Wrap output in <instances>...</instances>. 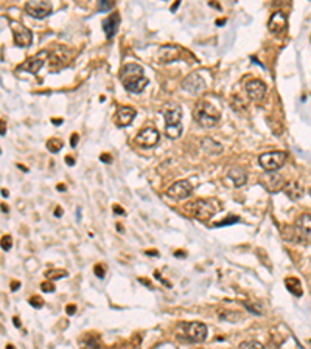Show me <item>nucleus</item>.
I'll return each mask as SVG.
<instances>
[{"label": "nucleus", "instance_id": "1", "mask_svg": "<svg viewBox=\"0 0 311 349\" xmlns=\"http://www.w3.org/2000/svg\"><path fill=\"white\" fill-rule=\"evenodd\" d=\"M120 81L131 93H140L148 86V78L145 76V72L139 64L134 62L126 64L120 70Z\"/></svg>", "mask_w": 311, "mask_h": 349}, {"label": "nucleus", "instance_id": "2", "mask_svg": "<svg viewBox=\"0 0 311 349\" xmlns=\"http://www.w3.org/2000/svg\"><path fill=\"white\" fill-rule=\"evenodd\" d=\"M221 118L219 110L208 101H198L195 110H193V120L196 123H199L201 126L204 128H213L218 125V121Z\"/></svg>", "mask_w": 311, "mask_h": 349}, {"label": "nucleus", "instance_id": "3", "mask_svg": "<svg viewBox=\"0 0 311 349\" xmlns=\"http://www.w3.org/2000/svg\"><path fill=\"white\" fill-rule=\"evenodd\" d=\"M185 210L188 211V215H192L193 218L199 219V220H210L219 210V204L215 199H198L190 202Z\"/></svg>", "mask_w": 311, "mask_h": 349}, {"label": "nucleus", "instance_id": "4", "mask_svg": "<svg viewBox=\"0 0 311 349\" xmlns=\"http://www.w3.org/2000/svg\"><path fill=\"white\" fill-rule=\"evenodd\" d=\"M165 117V133L171 140L179 138L182 135V109L177 104H170L163 109Z\"/></svg>", "mask_w": 311, "mask_h": 349}, {"label": "nucleus", "instance_id": "5", "mask_svg": "<svg viewBox=\"0 0 311 349\" xmlns=\"http://www.w3.org/2000/svg\"><path fill=\"white\" fill-rule=\"evenodd\" d=\"M179 329L182 332V337L188 342L193 343H203L207 339V326L199 323V321H193V323H181Z\"/></svg>", "mask_w": 311, "mask_h": 349}, {"label": "nucleus", "instance_id": "6", "mask_svg": "<svg viewBox=\"0 0 311 349\" xmlns=\"http://www.w3.org/2000/svg\"><path fill=\"white\" fill-rule=\"evenodd\" d=\"M286 152L283 151H271L264 152L259 157V163L264 171H277L285 165Z\"/></svg>", "mask_w": 311, "mask_h": 349}, {"label": "nucleus", "instance_id": "7", "mask_svg": "<svg viewBox=\"0 0 311 349\" xmlns=\"http://www.w3.org/2000/svg\"><path fill=\"white\" fill-rule=\"evenodd\" d=\"M52 2L50 0H28L25 3V11L35 19H44L52 14Z\"/></svg>", "mask_w": 311, "mask_h": 349}, {"label": "nucleus", "instance_id": "8", "mask_svg": "<svg viewBox=\"0 0 311 349\" xmlns=\"http://www.w3.org/2000/svg\"><path fill=\"white\" fill-rule=\"evenodd\" d=\"M259 182L260 185L268 191V193L271 194H275V193H279L280 189H283L285 186V178L280 175V174H277L275 171H266V174H263L260 178H259Z\"/></svg>", "mask_w": 311, "mask_h": 349}, {"label": "nucleus", "instance_id": "9", "mask_svg": "<svg viewBox=\"0 0 311 349\" xmlns=\"http://www.w3.org/2000/svg\"><path fill=\"white\" fill-rule=\"evenodd\" d=\"M193 193V186L188 180H177L174 182L168 189H166V196H168L171 200H182L190 197Z\"/></svg>", "mask_w": 311, "mask_h": 349}, {"label": "nucleus", "instance_id": "10", "mask_svg": "<svg viewBox=\"0 0 311 349\" xmlns=\"http://www.w3.org/2000/svg\"><path fill=\"white\" fill-rule=\"evenodd\" d=\"M47 59H49V50H42V51H39L38 54L33 56V58L27 59L22 65H19L17 70H20V72H28V73L36 75V73L41 70V67L44 65V62H46Z\"/></svg>", "mask_w": 311, "mask_h": 349}, {"label": "nucleus", "instance_id": "11", "mask_svg": "<svg viewBox=\"0 0 311 349\" xmlns=\"http://www.w3.org/2000/svg\"><path fill=\"white\" fill-rule=\"evenodd\" d=\"M294 230H296V236L299 241L305 244H311V215H307L305 213V215L299 218L294 225Z\"/></svg>", "mask_w": 311, "mask_h": 349}, {"label": "nucleus", "instance_id": "12", "mask_svg": "<svg viewBox=\"0 0 311 349\" xmlns=\"http://www.w3.org/2000/svg\"><path fill=\"white\" fill-rule=\"evenodd\" d=\"M206 87H207L206 81L203 80V76L198 73H190L182 81V88L190 95H199L201 92H204Z\"/></svg>", "mask_w": 311, "mask_h": 349}, {"label": "nucleus", "instance_id": "13", "mask_svg": "<svg viewBox=\"0 0 311 349\" xmlns=\"http://www.w3.org/2000/svg\"><path fill=\"white\" fill-rule=\"evenodd\" d=\"M11 30H13L14 44L17 47H22V48L30 47L33 41V35L27 27L17 24V22H11Z\"/></svg>", "mask_w": 311, "mask_h": 349}, {"label": "nucleus", "instance_id": "14", "mask_svg": "<svg viewBox=\"0 0 311 349\" xmlns=\"http://www.w3.org/2000/svg\"><path fill=\"white\" fill-rule=\"evenodd\" d=\"M159 138H160V135H159V131H157V129H154V128H145V129H142V131L137 133L136 143H137L139 146H142V148H154V146L159 143Z\"/></svg>", "mask_w": 311, "mask_h": 349}, {"label": "nucleus", "instance_id": "15", "mask_svg": "<svg viewBox=\"0 0 311 349\" xmlns=\"http://www.w3.org/2000/svg\"><path fill=\"white\" fill-rule=\"evenodd\" d=\"M157 61L159 64H170L174 62L181 58V48L174 47V45H163V47L159 48L157 51Z\"/></svg>", "mask_w": 311, "mask_h": 349}, {"label": "nucleus", "instance_id": "16", "mask_svg": "<svg viewBox=\"0 0 311 349\" xmlns=\"http://www.w3.org/2000/svg\"><path fill=\"white\" fill-rule=\"evenodd\" d=\"M69 61V50L65 47H58L56 51H49V62H50V69H61Z\"/></svg>", "mask_w": 311, "mask_h": 349}, {"label": "nucleus", "instance_id": "17", "mask_svg": "<svg viewBox=\"0 0 311 349\" xmlns=\"http://www.w3.org/2000/svg\"><path fill=\"white\" fill-rule=\"evenodd\" d=\"M246 93L252 101H261L266 95V84L260 80H251L246 83Z\"/></svg>", "mask_w": 311, "mask_h": 349}, {"label": "nucleus", "instance_id": "18", "mask_svg": "<svg viewBox=\"0 0 311 349\" xmlns=\"http://www.w3.org/2000/svg\"><path fill=\"white\" fill-rule=\"evenodd\" d=\"M136 115H137L136 109H132V107H129V106H121V107H118L117 115H115V123H117V126H120V128H126V126H129L131 123L134 121Z\"/></svg>", "mask_w": 311, "mask_h": 349}, {"label": "nucleus", "instance_id": "19", "mask_svg": "<svg viewBox=\"0 0 311 349\" xmlns=\"http://www.w3.org/2000/svg\"><path fill=\"white\" fill-rule=\"evenodd\" d=\"M286 25H288V20H286V16L282 13V11H277L274 13L269 19V24H268V28L272 35H283L285 30H286Z\"/></svg>", "mask_w": 311, "mask_h": 349}, {"label": "nucleus", "instance_id": "20", "mask_svg": "<svg viewBox=\"0 0 311 349\" xmlns=\"http://www.w3.org/2000/svg\"><path fill=\"white\" fill-rule=\"evenodd\" d=\"M118 25H120V14L118 13H112L110 16L106 17V20L103 22V30L106 33L107 39H112L117 35Z\"/></svg>", "mask_w": 311, "mask_h": 349}, {"label": "nucleus", "instance_id": "21", "mask_svg": "<svg viewBox=\"0 0 311 349\" xmlns=\"http://www.w3.org/2000/svg\"><path fill=\"white\" fill-rule=\"evenodd\" d=\"M227 177L230 178V182L233 183V186H235V188H240V186H243L244 183L248 182V174H246V171H244L241 166L230 168V170L227 171Z\"/></svg>", "mask_w": 311, "mask_h": 349}, {"label": "nucleus", "instance_id": "22", "mask_svg": "<svg viewBox=\"0 0 311 349\" xmlns=\"http://www.w3.org/2000/svg\"><path fill=\"white\" fill-rule=\"evenodd\" d=\"M283 193L290 199H293V200H299V199L302 197V194H304V188L299 185L297 182H290V183H285Z\"/></svg>", "mask_w": 311, "mask_h": 349}, {"label": "nucleus", "instance_id": "23", "mask_svg": "<svg viewBox=\"0 0 311 349\" xmlns=\"http://www.w3.org/2000/svg\"><path fill=\"white\" fill-rule=\"evenodd\" d=\"M201 148L207 154H219L221 151H223V146H221L218 141H215L213 138H204L201 141Z\"/></svg>", "mask_w": 311, "mask_h": 349}, {"label": "nucleus", "instance_id": "24", "mask_svg": "<svg viewBox=\"0 0 311 349\" xmlns=\"http://www.w3.org/2000/svg\"><path fill=\"white\" fill-rule=\"evenodd\" d=\"M285 284H286V289L290 290L294 297H297V298L302 297L304 289H302L301 281H299L297 278H286V279H285Z\"/></svg>", "mask_w": 311, "mask_h": 349}, {"label": "nucleus", "instance_id": "25", "mask_svg": "<svg viewBox=\"0 0 311 349\" xmlns=\"http://www.w3.org/2000/svg\"><path fill=\"white\" fill-rule=\"evenodd\" d=\"M218 318L223 320V321H230V323H237L243 318V315L238 313V312H233V310H224L221 309L218 312Z\"/></svg>", "mask_w": 311, "mask_h": 349}, {"label": "nucleus", "instance_id": "26", "mask_svg": "<svg viewBox=\"0 0 311 349\" xmlns=\"http://www.w3.org/2000/svg\"><path fill=\"white\" fill-rule=\"evenodd\" d=\"M243 306L246 307V310H249L251 313H255V315H263L264 313V307L260 305L259 301H249L246 300L243 303Z\"/></svg>", "mask_w": 311, "mask_h": 349}, {"label": "nucleus", "instance_id": "27", "mask_svg": "<svg viewBox=\"0 0 311 349\" xmlns=\"http://www.w3.org/2000/svg\"><path fill=\"white\" fill-rule=\"evenodd\" d=\"M97 3H98L100 13H106V11H110L115 6L117 0H97Z\"/></svg>", "mask_w": 311, "mask_h": 349}, {"label": "nucleus", "instance_id": "28", "mask_svg": "<svg viewBox=\"0 0 311 349\" xmlns=\"http://www.w3.org/2000/svg\"><path fill=\"white\" fill-rule=\"evenodd\" d=\"M47 149L50 151V152H59L61 149H62V140H59V138H50L49 141H47Z\"/></svg>", "mask_w": 311, "mask_h": 349}, {"label": "nucleus", "instance_id": "29", "mask_svg": "<svg viewBox=\"0 0 311 349\" xmlns=\"http://www.w3.org/2000/svg\"><path fill=\"white\" fill-rule=\"evenodd\" d=\"M0 247H2V249H3L5 252L11 250V247H13V238H11L9 234L3 236V238L0 239Z\"/></svg>", "mask_w": 311, "mask_h": 349}, {"label": "nucleus", "instance_id": "30", "mask_svg": "<svg viewBox=\"0 0 311 349\" xmlns=\"http://www.w3.org/2000/svg\"><path fill=\"white\" fill-rule=\"evenodd\" d=\"M46 275H47V278H50V279H59V278H65V276H67V272H64V270H56V272H54V270H50V272H47Z\"/></svg>", "mask_w": 311, "mask_h": 349}, {"label": "nucleus", "instance_id": "31", "mask_svg": "<svg viewBox=\"0 0 311 349\" xmlns=\"http://www.w3.org/2000/svg\"><path fill=\"white\" fill-rule=\"evenodd\" d=\"M235 222H240V218H238V216H229V218H226L224 220H221V222L215 223V227H224V225H232V223H235Z\"/></svg>", "mask_w": 311, "mask_h": 349}, {"label": "nucleus", "instance_id": "32", "mask_svg": "<svg viewBox=\"0 0 311 349\" xmlns=\"http://www.w3.org/2000/svg\"><path fill=\"white\" fill-rule=\"evenodd\" d=\"M28 303H30V305L35 307V309H41V307L44 306V300L39 298V297H31V298L28 300Z\"/></svg>", "mask_w": 311, "mask_h": 349}, {"label": "nucleus", "instance_id": "33", "mask_svg": "<svg viewBox=\"0 0 311 349\" xmlns=\"http://www.w3.org/2000/svg\"><path fill=\"white\" fill-rule=\"evenodd\" d=\"M240 348H257V349H261L263 345L260 342H255V340H248V342H243L240 345Z\"/></svg>", "mask_w": 311, "mask_h": 349}, {"label": "nucleus", "instance_id": "34", "mask_svg": "<svg viewBox=\"0 0 311 349\" xmlns=\"http://www.w3.org/2000/svg\"><path fill=\"white\" fill-rule=\"evenodd\" d=\"M41 290L44 292V294H53L54 292V286L52 283H42L41 284Z\"/></svg>", "mask_w": 311, "mask_h": 349}, {"label": "nucleus", "instance_id": "35", "mask_svg": "<svg viewBox=\"0 0 311 349\" xmlns=\"http://www.w3.org/2000/svg\"><path fill=\"white\" fill-rule=\"evenodd\" d=\"M94 272H95V275L98 276V278H104V268H103V265H100V264H97L95 267H94Z\"/></svg>", "mask_w": 311, "mask_h": 349}, {"label": "nucleus", "instance_id": "36", "mask_svg": "<svg viewBox=\"0 0 311 349\" xmlns=\"http://www.w3.org/2000/svg\"><path fill=\"white\" fill-rule=\"evenodd\" d=\"M114 213L115 215H120V216H123V215H126V211L121 208L120 205H114Z\"/></svg>", "mask_w": 311, "mask_h": 349}, {"label": "nucleus", "instance_id": "37", "mask_svg": "<svg viewBox=\"0 0 311 349\" xmlns=\"http://www.w3.org/2000/svg\"><path fill=\"white\" fill-rule=\"evenodd\" d=\"M100 159H102V162H104V163L112 162V157H110L109 154H102V155H100Z\"/></svg>", "mask_w": 311, "mask_h": 349}, {"label": "nucleus", "instance_id": "38", "mask_svg": "<svg viewBox=\"0 0 311 349\" xmlns=\"http://www.w3.org/2000/svg\"><path fill=\"white\" fill-rule=\"evenodd\" d=\"M65 312H67V315H73V313L76 312V306H75V305L67 306V307H65Z\"/></svg>", "mask_w": 311, "mask_h": 349}, {"label": "nucleus", "instance_id": "39", "mask_svg": "<svg viewBox=\"0 0 311 349\" xmlns=\"http://www.w3.org/2000/svg\"><path fill=\"white\" fill-rule=\"evenodd\" d=\"M6 132V125L5 121H0V135H3Z\"/></svg>", "mask_w": 311, "mask_h": 349}, {"label": "nucleus", "instance_id": "40", "mask_svg": "<svg viewBox=\"0 0 311 349\" xmlns=\"http://www.w3.org/2000/svg\"><path fill=\"white\" fill-rule=\"evenodd\" d=\"M19 287H20V283H17V281H13V283H11V290L13 292H16Z\"/></svg>", "mask_w": 311, "mask_h": 349}, {"label": "nucleus", "instance_id": "41", "mask_svg": "<svg viewBox=\"0 0 311 349\" xmlns=\"http://www.w3.org/2000/svg\"><path fill=\"white\" fill-rule=\"evenodd\" d=\"M65 163H67L69 166H73V165H75V160H73V157H69V155H67V157H65Z\"/></svg>", "mask_w": 311, "mask_h": 349}, {"label": "nucleus", "instance_id": "42", "mask_svg": "<svg viewBox=\"0 0 311 349\" xmlns=\"http://www.w3.org/2000/svg\"><path fill=\"white\" fill-rule=\"evenodd\" d=\"M54 216H58V218L62 216V208L61 207H56V210H54Z\"/></svg>", "mask_w": 311, "mask_h": 349}, {"label": "nucleus", "instance_id": "43", "mask_svg": "<svg viewBox=\"0 0 311 349\" xmlns=\"http://www.w3.org/2000/svg\"><path fill=\"white\" fill-rule=\"evenodd\" d=\"M76 143H78V133H73L72 135V146H73V148L76 146Z\"/></svg>", "mask_w": 311, "mask_h": 349}, {"label": "nucleus", "instance_id": "44", "mask_svg": "<svg viewBox=\"0 0 311 349\" xmlns=\"http://www.w3.org/2000/svg\"><path fill=\"white\" fill-rule=\"evenodd\" d=\"M174 256H176V258H185L187 253H185V252H174Z\"/></svg>", "mask_w": 311, "mask_h": 349}, {"label": "nucleus", "instance_id": "45", "mask_svg": "<svg viewBox=\"0 0 311 349\" xmlns=\"http://www.w3.org/2000/svg\"><path fill=\"white\" fill-rule=\"evenodd\" d=\"M52 121H53V123H54V125H56V126H59V125H61V123H62V120H61V118H58V120H56V118H53Z\"/></svg>", "mask_w": 311, "mask_h": 349}, {"label": "nucleus", "instance_id": "46", "mask_svg": "<svg viewBox=\"0 0 311 349\" xmlns=\"http://www.w3.org/2000/svg\"><path fill=\"white\" fill-rule=\"evenodd\" d=\"M13 321H14V326H16V328H20V321L17 320V317H14V318H13Z\"/></svg>", "mask_w": 311, "mask_h": 349}, {"label": "nucleus", "instance_id": "47", "mask_svg": "<svg viewBox=\"0 0 311 349\" xmlns=\"http://www.w3.org/2000/svg\"><path fill=\"white\" fill-rule=\"evenodd\" d=\"M0 208H2V211H3V213H8V210H9V208H8V205H5V204L0 205Z\"/></svg>", "mask_w": 311, "mask_h": 349}, {"label": "nucleus", "instance_id": "48", "mask_svg": "<svg viewBox=\"0 0 311 349\" xmlns=\"http://www.w3.org/2000/svg\"><path fill=\"white\" fill-rule=\"evenodd\" d=\"M56 188H58V191H65V185H62V183H59Z\"/></svg>", "mask_w": 311, "mask_h": 349}, {"label": "nucleus", "instance_id": "49", "mask_svg": "<svg viewBox=\"0 0 311 349\" xmlns=\"http://www.w3.org/2000/svg\"><path fill=\"white\" fill-rule=\"evenodd\" d=\"M117 230L120 231V233H123L125 230H123V227H121V225H117Z\"/></svg>", "mask_w": 311, "mask_h": 349}, {"label": "nucleus", "instance_id": "50", "mask_svg": "<svg viewBox=\"0 0 311 349\" xmlns=\"http://www.w3.org/2000/svg\"><path fill=\"white\" fill-rule=\"evenodd\" d=\"M8 194H9V193H8V191H6V189H2V196L8 197Z\"/></svg>", "mask_w": 311, "mask_h": 349}, {"label": "nucleus", "instance_id": "51", "mask_svg": "<svg viewBox=\"0 0 311 349\" xmlns=\"http://www.w3.org/2000/svg\"><path fill=\"white\" fill-rule=\"evenodd\" d=\"M147 255H156V256H157L159 253L157 252H147Z\"/></svg>", "mask_w": 311, "mask_h": 349}, {"label": "nucleus", "instance_id": "52", "mask_svg": "<svg viewBox=\"0 0 311 349\" xmlns=\"http://www.w3.org/2000/svg\"><path fill=\"white\" fill-rule=\"evenodd\" d=\"M308 193H310V196H311V188H310V191H308Z\"/></svg>", "mask_w": 311, "mask_h": 349}]
</instances>
